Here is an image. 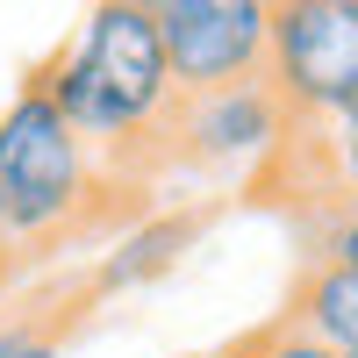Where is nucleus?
Returning a JSON list of instances; mask_svg holds the SVG:
<instances>
[{
    "label": "nucleus",
    "mask_w": 358,
    "mask_h": 358,
    "mask_svg": "<svg viewBox=\"0 0 358 358\" xmlns=\"http://www.w3.org/2000/svg\"><path fill=\"white\" fill-rule=\"evenodd\" d=\"M94 194V151L36 86H22L0 115V258H29L72 236L101 208Z\"/></svg>",
    "instance_id": "nucleus-1"
},
{
    "label": "nucleus",
    "mask_w": 358,
    "mask_h": 358,
    "mask_svg": "<svg viewBox=\"0 0 358 358\" xmlns=\"http://www.w3.org/2000/svg\"><path fill=\"white\" fill-rule=\"evenodd\" d=\"M265 86L287 122H322L358 94V0H273Z\"/></svg>",
    "instance_id": "nucleus-2"
},
{
    "label": "nucleus",
    "mask_w": 358,
    "mask_h": 358,
    "mask_svg": "<svg viewBox=\"0 0 358 358\" xmlns=\"http://www.w3.org/2000/svg\"><path fill=\"white\" fill-rule=\"evenodd\" d=\"M72 50H79V65L94 72V86L108 94V108L122 115L129 143L165 129L179 86H172V65H165V36H158V22L143 8H129V0H94V15H86Z\"/></svg>",
    "instance_id": "nucleus-3"
},
{
    "label": "nucleus",
    "mask_w": 358,
    "mask_h": 358,
    "mask_svg": "<svg viewBox=\"0 0 358 358\" xmlns=\"http://www.w3.org/2000/svg\"><path fill=\"white\" fill-rule=\"evenodd\" d=\"M165 136L187 165H208V172H258L265 158L287 151V108L280 94L265 86V72L251 79H229V86H208V94H179L172 115H165Z\"/></svg>",
    "instance_id": "nucleus-4"
},
{
    "label": "nucleus",
    "mask_w": 358,
    "mask_h": 358,
    "mask_svg": "<svg viewBox=\"0 0 358 358\" xmlns=\"http://www.w3.org/2000/svg\"><path fill=\"white\" fill-rule=\"evenodd\" d=\"M265 15H273V0H172L158 15L172 86L208 94V86L265 72Z\"/></svg>",
    "instance_id": "nucleus-5"
},
{
    "label": "nucleus",
    "mask_w": 358,
    "mask_h": 358,
    "mask_svg": "<svg viewBox=\"0 0 358 358\" xmlns=\"http://www.w3.org/2000/svg\"><path fill=\"white\" fill-rule=\"evenodd\" d=\"M208 236V208H165V215H143L115 236V251H101L94 280H86V301H115V294L158 287L179 258Z\"/></svg>",
    "instance_id": "nucleus-6"
},
{
    "label": "nucleus",
    "mask_w": 358,
    "mask_h": 358,
    "mask_svg": "<svg viewBox=\"0 0 358 358\" xmlns=\"http://www.w3.org/2000/svg\"><path fill=\"white\" fill-rule=\"evenodd\" d=\"M280 158L287 165H308L315 187L330 194L337 208H358V94L337 115H322V122H294V136H287Z\"/></svg>",
    "instance_id": "nucleus-7"
},
{
    "label": "nucleus",
    "mask_w": 358,
    "mask_h": 358,
    "mask_svg": "<svg viewBox=\"0 0 358 358\" xmlns=\"http://www.w3.org/2000/svg\"><path fill=\"white\" fill-rule=\"evenodd\" d=\"M287 322L308 330L315 344H330V351H351L358 344V273L337 258H308V273L294 280Z\"/></svg>",
    "instance_id": "nucleus-8"
},
{
    "label": "nucleus",
    "mask_w": 358,
    "mask_h": 358,
    "mask_svg": "<svg viewBox=\"0 0 358 358\" xmlns=\"http://www.w3.org/2000/svg\"><path fill=\"white\" fill-rule=\"evenodd\" d=\"M79 308H86V294L79 301H50V308H22L0 322V358H65L72 330H79Z\"/></svg>",
    "instance_id": "nucleus-9"
},
{
    "label": "nucleus",
    "mask_w": 358,
    "mask_h": 358,
    "mask_svg": "<svg viewBox=\"0 0 358 358\" xmlns=\"http://www.w3.org/2000/svg\"><path fill=\"white\" fill-rule=\"evenodd\" d=\"M244 351H251V358H337L330 344H315L308 330H294L287 315H273V322H258V330L244 337Z\"/></svg>",
    "instance_id": "nucleus-10"
},
{
    "label": "nucleus",
    "mask_w": 358,
    "mask_h": 358,
    "mask_svg": "<svg viewBox=\"0 0 358 358\" xmlns=\"http://www.w3.org/2000/svg\"><path fill=\"white\" fill-rule=\"evenodd\" d=\"M308 258H337V265H351V273H358V208H337L330 229L315 236V251H308Z\"/></svg>",
    "instance_id": "nucleus-11"
},
{
    "label": "nucleus",
    "mask_w": 358,
    "mask_h": 358,
    "mask_svg": "<svg viewBox=\"0 0 358 358\" xmlns=\"http://www.w3.org/2000/svg\"><path fill=\"white\" fill-rule=\"evenodd\" d=\"M194 358H251V351H244V337H236V344H222V351H194Z\"/></svg>",
    "instance_id": "nucleus-12"
},
{
    "label": "nucleus",
    "mask_w": 358,
    "mask_h": 358,
    "mask_svg": "<svg viewBox=\"0 0 358 358\" xmlns=\"http://www.w3.org/2000/svg\"><path fill=\"white\" fill-rule=\"evenodd\" d=\"M129 8H143V15H151V22H158V15L172 8V0H129Z\"/></svg>",
    "instance_id": "nucleus-13"
},
{
    "label": "nucleus",
    "mask_w": 358,
    "mask_h": 358,
    "mask_svg": "<svg viewBox=\"0 0 358 358\" xmlns=\"http://www.w3.org/2000/svg\"><path fill=\"white\" fill-rule=\"evenodd\" d=\"M337 358H358V344H351V351H337Z\"/></svg>",
    "instance_id": "nucleus-14"
},
{
    "label": "nucleus",
    "mask_w": 358,
    "mask_h": 358,
    "mask_svg": "<svg viewBox=\"0 0 358 358\" xmlns=\"http://www.w3.org/2000/svg\"><path fill=\"white\" fill-rule=\"evenodd\" d=\"M0 280H8V258H0Z\"/></svg>",
    "instance_id": "nucleus-15"
}]
</instances>
